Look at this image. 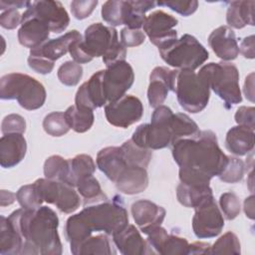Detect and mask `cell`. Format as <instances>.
Here are the masks:
<instances>
[{
	"instance_id": "d6986e66",
	"label": "cell",
	"mask_w": 255,
	"mask_h": 255,
	"mask_svg": "<svg viewBox=\"0 0 255 255\" xmlns=\"http://www.w3.org/2000/svg\"><path fill=\"white\" fill-rule=\"evenodd\" d=\"M113 241L119 251L124 255L154 254L135 226L128 224L125 228L113 235Z\"/></svg>"
},
{
	"instance_id": "9a60e30c",
	"label": "cell",
	"mask_w": 255,
	"mask_h": 255,
	"mask_svg": "<svg viewBox=\"0 0 255 255\" xmlns=\"http://www.w3.org/2000/svg\"><path fill=\"white\" fill-rule=\"evenodd\" d=\"M33 15L47 24L53 33H61L70 24V17L61 2L40 0L31 2L27 8Z\"/></svg>"
},
{
	"instance_id": "ab89813d",
	"label": "cell",
	"mask_w": 255,
	"mask_h": 255,
	"mask_svg": "<svg viewBox=\"0 0 255 255\" xmlns=\"http://www.w3.org/2000/svg\"><path fill=\"white\" fill-rule=\"evenodd\" d=\"M59 81L68 87H74L79 84L83 77V68L75 61H66L57 72Z\"/></svg>"
},
{
	"instance_id": "1f68e13d",
	"label": "cell",
	"mask_w": 255,
	"mask_h": 255,
	"mask_svg": "<svg viewBox=\"0 0 255 255\" xmlns=\"http://www.w3.org/2000/svg\"><path fill=\"white\" fill-rule=\"evenodd\" d=\"M71 252L74 255L87 254H115L116 251L106 233L91 235L79 244L70 246Z\"/></svg>"
},
{
	"instance_id": "5bb4252c",
	"label": "cell",
	"mask_w": 255,
	"mask_h": 255,
	"mask_svg": "<svg viewBox=\"0 0 255 255\" xmlns=\"http://www.w3.org/2000/svg\"><path fill=\"white\" fill-rule=\"evenodd\" d=\"M177 23L175 17L162 10H156L145 17L142 27L150 43L160 49L177 39V32L174 30Z\"/></svg>"
},
{
	"instance_id": "7bdbcfd3",
	"label": "cell",
	"mask_w": 255,
	"mask_h": 255,
	"mask_svg": "<svg viewBox=\"0 0 255 255\" xmlns=\"http://www.w3.org/2000/svg\"><path fill=\"white\" fill-rule=\"evenodd\" d=\"M16 197L20 206L24 209H35L42 206L43 203L33 183L21 186L16 192Z\"/></svg>"
},
{
	"instance_id": "11a10c76",
	"label": "cell",
	"mask_w": 255,
	"mask_h": 255,
	"mask_svg": "<svg viewBox=\"0 0 255 255\" xmlns=\"http://www.w3.org/2000/svg\"><path fill=\"white\" fill-rule=\"evenodd\" d=\"M239 51L247 59H254V36L246 37L241 42Z\"/></svg>"
},
{
	"instance_id": "8992f818",
	"label": "cell",
	"mask_w": 255,
	"mask_h": 255,
	"mask_svg": "<svg viewBox=\"0 0 255 255\" xmlns=\"http://www.w3.org/2000/svg\"><path fill=\"white\" fill-rule=\"evenodd\" d=\"M46 90L35 78L21 73H10L0 79V98L17 100L28 111L38 110L45 104Z\"/></svg>"
},
{
	"instance_id": "60d3db41",
	"label": "cell",
	"mask_w": 255,
	"mask_h": 255,
	"mask_svg": "<svg viewBox=\"0 0 255 255\" xmlns=\"http://www.w3.org/2000/svg\"><path fill=\"white\" fill-rule=\"evenodd\" d=\"M241 246L235 233L228 231L210 247L209 254H240Z\"/></svg>"
},
{
	"instance_id": "6f0895ef",
	"label": "cell",
	"mask_w": 255,
	"mask_h": 255,
	"mask_svg": "<svg viewBox=\"0 0 255 255\" xmlns=\"http://www.w3.org/2000/svg\"><path fill=\"white\" fill-rule=\"evenodd\" d=\"M210 244L205 242H194L189 244L188 254H209Z\"/></svg>"
},
{
	"instance_id": "f6af8a7d",
	"label": "cell",
	"mask_w": 255,
	"mask_h": 255,
	"mask_svg": "<svg viewBox=\"0 0 255 255\" xmlns=\"http://www.w3.org/2000/svg\"><path fill=\"white\" fill-rule=\"evenodd\" d=\"M219 205L227 220H233L241 211L239 197L233 192H225L221 194L219 198Z\"/></svg>"
},
{
	"instance_id": "b9f144b4",
	"label": "cell",
	"mask_w": 255,
	"mask_h": 255,
	"mask_svg": "<svg viewBox=\"0 0 255 255\" xmlns=\"http://www.w3.org/2000/svg\"><path fill=\"white\" fill-rule=\"evenodd\" d=\"M245 172V163L242 159L228 156V162L223 171L218 175L219 179L226 183H236L242 180Z\"/></svg>"
},
{
	"instance_id": "ba28073f",
	"label": "cell",
	"mask_w": 255,
	"mask_h": 255,
	"mask_svg": "<svg viewBox=\"0 0 255 255\" xmlns=\"http://www.w3.org/2000/svg\"><path fill=\"white\" fill-rule=\"evenodd\" d=\"M173 113L166 106L155 108L150 124H142L133 131L131 140L138 146L148 149H160L173 143L171 119Z\"/></svg>"
},
{
	"instance_id": "8fae6325",
	"label": "cell",
	"mask_w": 255,
	"mask_h": 255,
	"mask_svg": "<svg viewBox=\"0 0 255 255\" xmlns=\"http://www.w3.org/2000/svg\"><path fill=\"white\" fill-rule=\"evenodd\" d=\"M134 81V73L129 63L117 62L103 70L102 83L108 103L115 102L124 97Z\"/></svg>"
},
{
	"instance_id": "d4e9b609",
	"label": "cell",
	"mask_w": 255,
	"mask_h": 255,
	"mask_svg": "<svg viewBox=\"0 0 255 255\" xmlns=\"http://www.w3.org/2000/svg\"><path fill=\"white\" fill-rule=\"evenodd\" d=\"M171 70L166 67H155L149 75L147 99L149 106L157 108L167 98L170 87Z\"/></svg>"
},
{
	"instance_id": "ffe728a7",
	"label": "cell",
	"mask_w": 255,
	"mask_h": 255,
	"mask_svg": "<svg viewBox=\"0 0 255 255\" xmlns=\"http://www.w3.org/2000/svg\"><path fill=\"white\" fill-rule=\"evenodd\" d=\"M130 211L135 224L143 234L150 228L161 225L166 214L163 207L147 199L133 202Z\"/></svg>"
},
{
	"instance_id": "681fc988",
	"label": "cell",
	"mask_w": 255,
	"mask_h": 255,
	"mask_svg": "<svg viewBox=\"0 0 255 255\" xmlns=\"http://www.w3.org/2000/svg\"><path fill=\"white\" fill-rule=\"evenodd\" d=\"M145 40V34L140 29L124 28L121 31V43L125 47H136Z\"/></svg>"
},
{
	"instance_id": "e0dca14e",
	"label": "cell",
	"mask_w": 255,
	"mask_h": 255,
	"mask_svg": "<svg viewBox=\"0 0 255 255\" xmlns=\"http://www.w3.org/2000/svg\"><path fill=\"white\" fill-rule=\"evenodd\" d=\"M50 28L47 24L33 15L28 9L22 14L21 27L18 30L19 43L30 49L37 48L48 41Z\"/></svg>"
},
{
	"instance_id": "f907efd6",
	"label": "cell",
	"mask_w": 255,
	"mask_h": 255,
	"mask_svg": "<svg viewBox=\"0 0 255 255\" xmlns=\"http://www.w3.org/2000/svg\"><path fill=\"white\" fill-rule=\"evenodd\" d=\"M28 65L36 73L47 75L53 71L55 63L50 62L41 56L30 53L28 57Z\"/></svg>"
},
{
	"instance_id": "c3c4849f",
	"label": "cell",
	"mask_w": 255,
	"mask_h": 255,
	"mask_svg": "<svg viewBox=\"0 0 255 255\" xmlns=\"http://www.w3.org/2000/svg\"><path fill=\"white\" fill-rule=\"evenodd\" d=\"M98 5L97 0H76L71 3L72 15L78 19L83 20L88 18Z\"/></svg>"
},
{
	"instance_id": "91938a15",
	"label": "cell",
	"mask_w": 255,
	"mask_h": 255,
	"mask_svg": "<svg viewBox=\"0 0 255 255\" xmlns=\"http://www.w3.org/2000/svg\"><path fill=\"white\" fill-rule=\"evenodd\" d=\"M253 76L254 74L251 73L245 80L244 84V94L246 96V99L253 102L254 101V93H253Z\"/></svg>"
},
{
	"instance_id": "3957f363",
	"label": "cell",
	"mask_w": 255,
	"mask_h": 255,
	"mask_svg": "<svg viewBox=\"0 0 255 255\" xmlns=\"http://www.w3.org/2000/svg\"><path fill=\"white\" fill-rule=\"evenodd\" d=\"M171 146L179 168L194 170L210 178L218 176L228 162V156L219 147L212 130H200L198 135L177 139Z\"/></svg>"
},
{
	"instance_id": "ee69618b",
	"label": "cell",
	"mask_w": 255,
	"mask_h": 255,
	"mask_svg": "<svg viewBox=\"0 0 255 255\" xmlns=\"http://www.w3.org/2000/svg\"><path fill=\"white\" fill-rule=\"evenodd\" d=\"M123 8H124L123 0H120V1L110 0L105 2L101 11L103 20L107 22L111 27L124 25Z\"/></svg>"
},
{
	"instance_id": "603a6c76",
	"label": "cell",
	"mask_w": 255,
	"mask_h": 255,
	"mask_svg": "<svg viewBox=\"0 0 255 255\" xmlns=\"http://www.w3.org/2000/svg\"><path fill=\"white\" fill-rule=\"evenodd\" d=\"M115 183L117 189L125 194H138L144 191L148 185L146 168L137 165H128Z\"/></svg>"
},
{
	"instance_id": "cb8c5ba5",
	"label": "cell",
	"mask_w": 255,
	"mask_h": 255,
	"mask_svg": "<svg viewBox=\"0 0 255 255\" xmlns=\"http://www.w3.org/2000/svg\"><path fill=\"white\" fill-rule=\"evenodd\" d=\"M96 160L99 169L114 182L128 166L121 146H108L101 149Z\"/></svg>"
},
{
	"instance_id": "d590c367",
	"label": "cell",
	"mask_w": 255,
	"mask_h": 255,
	"mask_svg": "<svg viewBox=\"0 0 255 255\" xmlns=\"http://www.w3.org/2000/svg\"><path fill=\"white\" fill-rule=\"evenodd\" d=\"M171 130L173 142L180 138L193 137L200 133L197 124L187 115L182 113L173 114L171 119Z\"/></svg>"
},
{
	"instance_id": "7a4b0ae2",
	"label": "cell",
	"mask_w": 255,
	"mask_h": 255,
	"mask_svg": "<svg viewBox=\"0 0 255 255\" xmlns=\"http://www.w3.org/2000/svg\"><path fill=\"white\" fill-rule=\"evenodd\" d=\"M122 198L116 196L110 201H102L86 206L81 212L70 216L66 221L65 236L70 246L90 237L93 232L114 235L128 224V211Z\"/></svg>"
},
{
	"instance_id": "f35d334b",
	"label": "cell",
	"mask_w": 255,
	"mask_h": 255,
	"mask_svg": "<svg viewBox=\"0 0 255 255\" xmlns=\"http://www.w3.org/2000/svg\"><path fill=\"white\" fill-rule=\"evenodd\" d=\"M43 128L52 136H62L69 131L70 127L66 121L64 113L52 112L44 118Z\"/></svg>"
},
{
	"instance_id": "4dcf8cb0",
	"label": "cell",
	"mask_w": 255,
	"mask_h": 255,
	"mask_svg": "<svg viewBox=\"0 0 255 255\" xmlns=\"http://www.w3.org/2000/svg\"><path fill=\"white\" fill-rule=\"evenodd\" d=\"M176 197L181 205L195 208L213 197V193L209 185H189L180 182L176 187Z\"/></svg>"
},
{
	"instance_id": "8d00e7d4",
	"label": "cell",
	"mask_w": 255,
	"mask_h": 255,
	"mask_svg": "<svg viewBox=\"0 0 255 255\" xmlns=\"http://www.w3.org/2000/svg\"><path fill=\"white\" fill-rule=\"evenodd\" d=\"M121 148L128 165H137L146 168L152 157L151 149L140 147L131 139L125 141Z\"/></svg>"
},
{
	"instance_id": "9c48e42d",
	"label": "cell",
	"mask_w": 255,
	"mask_h": 255,
	"mask_svg": "<svg viewBox=\"0 0 255 255\" xmlns=\"http://www.w3.org/2000/svg\"><path fill=\"white\" fill-rule=\"evenodd\" d=\"M158 52L168 66L177 70L194 71L209 58L204 46L189 34L182 35L179 39L158 49Z\"/></svg>"
},
{
	"instance_id": "7402d4cb",
	"label": "cell",
	"mask_w": 255,
	"mask_h": 255,
	"mask_svg": "<svg viewBox=\"0 0 255 255\" xmlns=\"http://www.w3.org/2000/svg\"><path fill=\"white\" fill-rule=\"evenodd\" d=\"M27 142L22 133H7L0 138V164L4 168L16 166L26 155Z\"/></svg>"
},
{
	"instance_id": "7c38bea8",
	"label": "cell",
	"mask_w": 255,
	"mask_h": 255,
	"mask_svg": "<svg viewBox=\"0 0 255 255\" xmlns=\"http://www.w3.org/2000/svg\"><path fill=\"white\" fill-rule=\"evenodd\" d=\"M192 229L199 239L212 238L220 234L224 227V218L215 202L214 196L194 208Z\"/></svg>"
},
{
	"instance_id": "4fadbf2b",
	"label": "cell",
	"mask_w": 255,
	"mask_h": 255,
	"mask_svg": "<svg viewBox=\"0 0 255 255\" xmlns=\"http://www.w3.org/2000/svg\"><path fill=\"white\" fill-rule=\"evenodd\" d=\"M143 115L141 101L132 95H125L121 99L108 103L105 107L107 121L118 128H128L137 123Z\"/></svg>"
},
{
	"instance_id": "94428289",
	"label": "cell",
	"mask_w": 255,
	"mask_h": 255,
	"mask_svg": "<svg viewBox=\"0 0 255 255\" xmlns=\"http://www.w3.org/2000/svg\"><path fill=\"white\" fill-rule=\"evenodd\" d=\"M244 212L250 219H254V196L250 195L244 200Z\"/></svg>"
},
{
	"instance_id": "44dd1931",
	"label": "cell",
	"mask_w": 255,
	"mask_h": 255,
	"mask_svg": "<svg viewBox=\"0 0 255 255\" xmlns=\"http://www.w3.org/2000/svg\"><path fill=\"white\" fill-rule=\"evenodd\" d=\"M208 44L214 54L223 61H232L239 54L234 31L229 26H220L213 30L208 37Z\"/></svg>"
},
{
	"instance_id": "f5cc1de1",
	"label": "cell",
	"mask_w": 255,
	"mask_h": 255,
	"mask_svg": "<svg viewBox=\"0 0 255 255\" xmlns=\"http://www.w3.org/2000/svg\"><path fill=\"white\" fill-rule=\"evenodd\" d=\"M21 21H22V16L17 9L5 10L0 15L1 27L8 30L15 29L19 24H21Z\"/></svg>"
},
{
	"instance_id": "f546056e",
	"label": "cell",
	"mask_w": 255,
	"mask_h": 255,
	"mask_svg": "<svg viewBox=\"0 0 255 255\" xmlns=\"http://www.w3.org/2000/svg\"><path fill=\"white\" fill-rule=\"evenodd\" d=\"M156 2L147 0L124 1V25L129 29H140L145 19V13L154 8Z\"/></svg>"
},
{
	"instance_id": "6da1fadb",
	"label": "cell",
	"mask_w": 255,
	"mask_h": 255,
	"mask_svg": "<svg viewBox=\"0 0 255 255\" xmlns=\"http://www.w3.org/2000/svg\"><path fill=\"white\" fill-rule=\"evenodd\" d=\"M8 219L23 239L22 254H62L63 246L58 233L59 218L52 208H20L13 211Z\"/></svg>"
},
{
	"instance_id": "484cf974",
	"label": "cell",
	"mask_w": 255,
	"mask_h": 255,
	"mask_svg": "<svg viewBox=\"0 0 255 255\" xmlns=\"http://www.w3.org/2000/svg\"><path fill=\"white\" fill-rule=\"evenodd\" d=\"M80 38H82L80 32L77 30H72L56 39L48 40L37 48L31 49L30 53L41 56L46 60L55 63L56 60L60 59L69 52L71 43Z\"/></svg>"
},
{
	"instance_id": "d6a6232c",
	"label": "cell",
	"mask_w": 255,
	"mask_h": 255,
	"mask_svg": "<svg viewBox=\"0 0 255 255\" xmlns=\"http://www.w3.org/2000/svg\"><path fill=\"white\" fill-rule=\"evenodd\" d=\"M96 170L94 159L88 154H78L69 158V177L67 184L76 187L83 178L93 175Z\"/></svg>"
},
{
	"instance_id": "db71d44e",
	"label": "cell",
	"mask_w": 255,
	"mask_h": 255,
	"mask_svg": "<svg viewBox=\"0 0 255 255\" xmlns=\"http://www.w3.org/2000/svg\"><path fill=\"white\" fill-rule=\"evenodd\" d=\"M83 39L80 38L78 40H75L71 43L69 47V53L73 60L78 64H85L91 62L93 59L86 53V51L83 48Z\"/></svg>"
},
{
	"instance_id": "30bf717a",
	"label": "cell",
	"mask_w": 255,
	"mask_h": 255,
	"mask_svg": "<svg viewBox=\"0 0 255 255\" xmlns=\"http://www.w3.org/2000/svg\"><path fill=\"white\" fill-rule=\"evenodd\" d=\"M42 200L54 204L61 212L70 214L81 205V197L75 187L58 180L39 178L34 183Z\"/></svg>"
},
{
	"instance_id": "5b68a950",
	"label": "cell",
	"mask_w": 255,
	"mask_h": 255,
	"mask_svg": "<svg viewBox=\"0 0 255 255\" xmlns=\"http://www.w3.org/2000/svg\"><path fill=\"white\" fill-rule=\"evenodd\" d=\"M82 44L92 59L103 57L107 67L125 61L127 56L126 47L118 39V31L102 23H94L85 30Z\"/></svg>"
},
{
	"instance_id": "277c9868",
	"label": "cell",
	"mask_w": 255,
	"mask_h": 255,
	"mask_svg": "<svg viewBox=\"0 0 255 255\" xmlns=\"http://www.w3.org/2000/svg\"><path fill=\"white\" fill-rule=\"evenodd\" d=\"M169 91L175 93L180 107L191 114L202 112L210 98L207 82L189 70H171Z\"/></svg>"
},
{
	"instance_id": "f1b7e54d",
	"label": "cell",
	"mask_w": 255,
	"mask_h": 255,
	"mask_svg": "<svg viewBox=\"0 0 255 255\" xmlns=\"http://www.w3.org/2000/svg\"><path fill=\"white\" fill-rule=\"evenodd\" d=\"M23 239L9 221L8 217H0V254H22Z\"/></svg>"
},
{
	"instance_id": "816d5d0a",
	"label": "cell",
	"mask_w": 255,
	"mask_h": 255,
	"mask_svg": "<svg viewBox=\"0 0 255 255\" xmlns=\"http://www.w3.org/2000/svg\"><path fill=\"white\" fill-rule=\"evenodd\" d=\"M255 109L253 107H240L235 113V122L238 126L246 127L254 130V119Z\"/></svg>"
},
{
	"instance_id": "9f6ffc18",
	"label": "cell",
	"mask_w": 255,
	"mask_h": 255,
	"mask_svg": "<svg viewBox=\"0 0 255 255\" xmlns=\"http://www.w3.org/2000/svg\"><path fill=\"white\" fill-rule=\"evenodd\" d=\"M30 1H20V0H1L0 1V9L2 11L8 10V9H21V8H28L30 6Z\"/></svg>"
},
{
	"instance_id": "4316f807",
	"label": "cell",
	"mask_w": 255,
	"mask_h": 255,
	"mask_svg": "<svg viewBox=\"0 0 255 255\" xmlns=\"http://www.w3.org/2000/svg\"><path fill=\"white\" fill-rule=\"evenodd\" d=\"M254 130L243 126L231 128L225 137V147L232 154L241 156L251 152L254 148Z\"/></svg>"
},
{
	"instance_id": "bcb514c9",
	"label": "cell",
	"mask_w": 255,
	"mask_h": 255,
	"mask_svg": "<svg viewBox=\"0 0 255 255\" xmlns=\"http://www.w3.org/2000/svg\"><path fill=\"white\" fill-rule=\"evenodd\" d=\"M26 130L25 119L17 114H10L6 116L1 124V131L3 134L7 133H23Z\"/></svg>"
},
{
	"instance_id": "52a82bcc",
	"label": "cell",
	"mask_w": 255,
	"mask_h": 255,
	"mask_svg": "<svg viewBox=\"0 0 255 255\" xmlns=\"http://www.w3.org/2000/svg\"><path fill=\"white\" fill-rule=\"evenodd\" d=\"M209 88L223 100L226 109L242 102L239 86V72L232 63L219 62L204 65L197 73Z\"/></svg>"
},
{
	"instance_id": "74e56055",
	"label": "cell",
	"mask_w": 255,
	"mask_h": 255,
	"mask_svg": "<svg viewBox=\"0 0 255 255\" xmlns=\"http://www.w3.org/2000/svg\"><path fill=\"white\" fill-rule=\"evenodd\" d=\"M44 175L48 179L67 183L69 177V159L61 155H51L44 163Z\"/></svg>"
},
{
	"instance_id": "2e32d148",
	"label": "cell",
	"mask_w": 255,
	"mask_h": 255,
	"mask_svg": "<svg viewBox=\"0 0 255 255\" xmlns=\"http://www.w3.org/2000/svg\"><path fill=\"white\" fill-rule=\"evenodd\" d=\"M146 242L154 253L161 255H185L188 254L189 243L185 238L168 234L160 225L147 230Z\"/></svg>"
},
{
	"instance_id": "836d02e7",
	"label": "cell",
	"mask_w": 255,
	"mask_h": 255,
	"mask_svg": "<svg viewBox=\"0 0 255 255\" xmlns=\"http://www.w3.org/2000/svg\"><path fill=\"white\" fill-rule=\"evenodd\" d=\"M64 114L70 128L76 132H86L94 124L95 117L92 110L81 109L74 105L69 107Z\"/></svg>"
},
{
	"instance_id": "e575fe53",
	"label": "cell",
	"mask_w": 255,
	"mask_h": 255,
	"mask_svg": "<svg viewBox=\"0 0 255 255\" xmlns=\"http://www.w3.org/2000/svg\"><path fill=\"white\" fill-rule=\"evenodd\" d=\"M76 187L84 199L85 206L108 200L107 195L101 188L100 182L93 175L87 176L80 180Z\"/></svg>"
},
{
	"instance_id": "680465c9",
	"label": "cell",
	"mask_w": 255,
	"mask_h": 255,
	"mask_svg": "<svg viewBox=\"0 0 255 255\" xmlns=\"http://www.w3.org/2000/svg\"><path fill=\"white\" fill-rule=\"evenodd\" d=\"M15 200H17V197H16V194H15V193H13V192H11V191H9V190H4V189L1 190L0 205H1L2 207L14 203Z\"/></svg>"
},
{
	"instance_id": "ac0fdd59",
	"label": "cell",
	"mask_w": 255,
	"mask_h": 255,
	"mask_svg": "<svg viewBox=\"0 0 255 255\" xmlns=\"http://www.w3.org/2000/svg\"><path fill=\"white\" fill-rule=\"evenodd\" d=\"M103 70L98 71L78 89L75 97V105L81 109L94 111L108 104L103 83Z\"/></svg>"
},
{
	"instance_id": "7dc6e473",
	"label": "cell",
	"mask_w": 255,
	"mask_h": 255,
	"mask_svg": "<svg viewBox=\"0 0 255 255\" xmlns=\"http://www.w3.org/2000/svg\"><path fill=\"white\" fill-rule=\"evenodd\" d=\"M156 5L165 6L169 9H171L172 11H175L176 13L187 17L196 11V9L198 7V2L195 0H191V1H158V2H156Z\"/></svg>"
},
{
	"instance_id": "83f0119b",
	"label": "cell",
	"mask_w": 255,
	"mask_h": 255,
	"mask_svg": "<svg viewBox=\"0 0 255 255\" xmlns=\"http://www.w3.org/2000/svg\"><path fill=\"white\" fill-rule=\"evenodd\" d=\"M254 1H232L229 3L226 22L235 29H242L246 25L254 26Z\"/></svg>"
}]
</instances>
